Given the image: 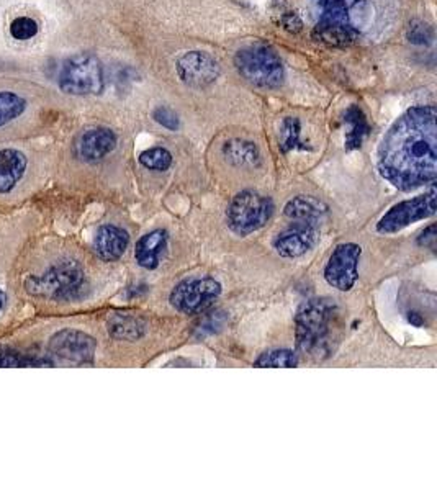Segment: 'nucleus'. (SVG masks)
Instances as JSON below:
<instances>
[{
    "mask_svg": "<svg viewBox=\"0 0 437 491\" xmlns=\"http://www.w3.org/2000/svg\"><path fill=\"white\" fill-rule=\"evenodd\" d=\"M282 25H283L285 29H288V32H292V33L302 32V27H303L302 20L298 18V15L292 13V12L282 15Z\"/></svg>",
    "mask_w": 437,
    "mask_h": 491,
    "instance_id": "obj_31",
    "label": "nucleus"
},
{
    "mask_svg": "<svg viewBox=\"0 0 437 491\" xmlns=\"http://www.w3.org/2000/svg\"><path fill=\"white\" fill-rule=\"evenodd\" d=\"M436 239H437L436 224H429L424 231H422L419 238H417V244L424 246V248H429V249L434 250L436 249Z\"/></svg>",
    "mask_w": 437,
    "mask_h": 491,
    "instance_id": "obj_30",
    "label": "nucleus"
},
{
    "mask_svg": "<svg viewBox=\"0 0 437 491\" xmlns=\"http://www.w3.org/2000/svg\"><path fill=\"white\" fill-rule=\"evenodd\" d=\"M223 154L226 161L236 167H259L260 152L253 141L229 140L224 142Z\"/></svg>",
    "mask_w": 437,
    "mask_h": 491,
    "instance_id": "obj_20",
    "label": "nucleus"
},
{
    "mask_svg": "<svg viewBox=\"0 0 437 491\" xmlns=\"http://www.w3.org/2000/svg\"><path fill=\"white\" fill-rule=\"evenodd\" d=\"M29 293L56 302H74L82 298L87 290V277L76 260H61L43 274L32 275L25 283Z\"/></svg>",
    "mask_w": 437,
    "mask_h": 491,
    "instance_id": "obj_4",
    "label": "nucleus"
},
{
    "mask_svg": "<svg viewBox=\"0 0 437 491\" xmlns=\"http://www.w3.org/2000/svg\"><path fill=\"white\" fill-rule=\"evenodd\" d=\"M27 100L13 92H0V128L8 125L27 110Z\"/></svg>",
    "mask_w": 437,
    "mask_h": 491,
    "instance_id": "obj_23",
    "label": "nucleus"
},
{
    "mask_svg": "<svg viewBox=\"0 0 437 491\" xmlns=\"http://www.w3.org/2000/svg\"><path fill=\"white\" fill-rule=\"evenodd\" d=\"M146 323L135 314L116 313L108 319V334L118 341H137L146 336Z\"/></svg>",
    "mask_w": 437,
    "mask_h": 491,
    "instance_id": "obj_19",
    "label": "nucleus"
},
{
    "mask_svg": "<svg viewBox=\"0 0 437 491\" xmlns=\"http://www.w3.org/2000/svg\"><path fill=\"white\" fill-rule=\"evenodd\" d=\"M234 66L246 81L257 87H278L283 82V66L277 53L264 44H253L236 53Z\"/></svg>",
    "mask_w": 437,
    "mask_h": 491,
    "instance_id": "obj_6",
    "label": "nucleus"
},
{
    "mask_svg": "<svg viewBox=\"0 0 437 491\" xmlns=\"http://www.w3.org/2000/svg\"><path fill=\"white\" fill-rule=\"evenodd\" d=\"M437 191L434 187L426 194L417 195L415 199L403 200L393 205L385 215L378 220L377 231L380 234H395L398 231L408 228L417 221L427 220L436 215Z\"/></svg>",
    "mask_w": 437,
    "mask_h": 491,
    "instance_id": "obj_9",
    "label": "nucleus"
},
{
    "mask_svg": "<svg viewBox=\"0 0 437 491\" xmlns=\"http://www.w3.org/2000/svg\"><path fill=\"white\" fill-rule=\"evenodd\" d=\"M344 120L351 125V130H349L346 136V149H358V147L362 146L363 140H365V136L368 135V130H370L367 118L361 108L357 105H352L347 108Z\"/></svg>",
    "mask_w": 437,
    "mask_h": 491,
    "instance_id": "obj_21",
    "label": "nucleus"
},
{
    "mask_svg": "<svg viewBox=\"0 0 437 491\" xmlns=\"http://www.w3.org/2000/svg\"><path fill=\"white\" fill-rule=\"evenodd\" d=\"M378 172L401 191L434 184L437 177V110L434 105L406 110L383 136Z\"/></svg>",
    "mask_w": 437,
    "mask_h": 491,
    "instance_id": "obj_1",
    "label": "nucleus"
},
{
    "mask_svg": "<svg viewBox=\"0 0 437 491\" xmlns=\"http://www.w3.org/2000/svg\"><path fill=\"white\" fill-rule=\"evenodd\" d=\"M28 159L22 151L0 149V195H7L13 191L27 174Z\"/></svg>",
    "mask_w": 437,
    "mask_h": 491,
    "instance_id": "obj_17",
    "label": "nucleus"
},
{
    "mask_svg": "<svg viewBox=\"0 0 437 491\" xmlns=\"http://www.w3.org/2000/svg\"><path fill=\"white\" fill-rule=\"evenodd\" d=\"M319 224L302 223V221H292L288 228L275 236L272 246L280 257L297 259L309 253L321 238Z\"/></svg>",
    "mask_w": 437,
    "mask_h": 491,
    "instance_id": "obj_12",
    "label": "nucleus"
},
{
    "mask_svg": "<svg viewBox=\"0 0 437 491\" xmlns=\"http://www.w3.org/2000/svg\"><path fill=\"white\" fill-rule=\"evenodd\" d=\"M116 135L110 128H92L83 131L76 142V156L83 162H97L116 147Z\"/></svg>",
    "mask_w": 437,
    "mask_h": 491,
    "instance_id": "obj_14",
    "label": "nucleus"
},
{
    "mask_svg": "<svg viewBox=\"0 0 437 491\" xmlns=\"http://www.w3.org/2000/svg\"><path fill=\"white\" fill-rule=\"evenodd\" d=\"M298 365V356L292 349H270L260 354L254 361V367L259 368H292Z\"/></svg>",
    "mask_w": 437,
    "mask_h": 491,
    "instance_id": "obj_22",
    "label": "nucleus"
},
{
    "mask_svg": "<svg viewBox=\"0 0 437 491\" xmlns=\"http://www.w3.org/2000/svg\"><path fill=\"white\" fill-rule=\"evenodd\" d=\"M406 36L412 44H429L432 43L434 33H432V28L427 23L421 22V20H412L410 27H408Z\"/></svg>",
    "mask_w": 437,
    "mask_h": 491,
    "instance_id": "obj_28",
    "label": "nucleus"
},
{
    "mask_svg": "<svg viewBox=\"0 0 437 491\" xmlns=\"http://www.w3.org/2000/svg\"><path fill=\"white\" fill-rule=\"evenodd\" d=\"M140 164L149 170L164 172L172 166V154L166 147H149L140 154Z\"/></svg>",
    "mask_w": 437,
    "mask_h": 491,
    "instance_id": "obj_24",
    "label": "nucleus"
},
{
    "mask_svg": "<svg viewBox=\"0 0 437 491\" xmlns=\"http://www.w3.org/2000/svg\"><path fill=\"white\" fill-rule=\"evenodd\" d=\"M280 147L283 152L292 149H307V146L300 141V121L298 118L288 116L282 123V131H280Z\"/></svg>",
    "mask_w": 437,
    "mask_h": 491,
    "instance_id": "obj_25",
    "label": "nucleus"
},
{
    "mask_svg": "<svg viewBox=\"0 0 437 491\" xmlns=\"http://www.w3.org/2000/svg\"><path fill=\"white\" fill-rule=\"evenodd\" d=\"M274 215L269 196L255 190H243L233 196L226 208V224L238 236H249L262 229Z\"/></svg>",
    "mask_w": 437,
    "mask_h": 491,
    "instance_id": "obj_5",
    "label": "nucleus"
},
{
    "mask_svg": "<svg viewBox=\"0 0 437 491\" xmlns=\"http://www.w3.org/2000/svg\"><path fill=\"white\" fill-rule=\"evenodd\" d=\"M337 307L329 298H311L295 314V339L302 354L319 356L326 352L331 324Z\"/></svg>",
    "mask_w": 437,
    "mask_h": 491,
    "instance_id": "obj_3",
    "label": "nucleus"
},
{
    "mask_svg": "<svg viewBox=\"0 0 437 491\" xmlns=\"http://www.w3.org/2000/svg\"><path fill=\"white\" fill-rule=\"evenodd\" d=\"M177 74L180 81L190 87H206L220 76V64L213 56L203 51H189L177 59Z\"/></svg>",
    "mask_w": 437,
    "mask_h": 491,
    "instance_id": "obj_13",
    "label": "nucleus"
},
{
    "mask_svg": "<svg viewBox=\"0 0 437 491\" xmlns=\"http://www.w3.org/2000/svg\"><path fill=\"white\" fill-rule=\"evenodd\" d=\"M362 248L356 243L337 244L324 265V280L339 292H349L358 278Z\"/></svg>",
    "mask_w": 437,
    "mask_h": 491,
    "instance_id": "obj_10",
    "label": "nucleus"
},
{
    "mask_svg": "<svg viewBox=\"0 0 437 491\" xmlns=\"http://www.w3.org/2000/svg\"><path fill=\"white\" fill-rule=\"evenodd\" d=\"M169 243V234L166 229H152L137 239L135 248V259L140 267L146 270H154L159 267L162 255H164Z\"/></svg>",
    "mask_w": 437,
    "mask_h": 491,
    "instance_id": "obj_16",
    "label": "nucleus"
},
{
    "mask_svg": "<svg viewBox=\"0 0 437 491\" xmlns=\"http://www.w3.org/2000/svg\"><path fill=\"white\" fill-rule=\"evenodd\" d=\"M51 361L46 358H34L22 356L18 352L12 351H0V367H38V365H51Z\"/></svg>",
    "mask_w": 437,
    "mask_h": 491,
    "instance_id": "obj_26",
    "label": "nucleus"
},
{
    "mask_svg": "<svg viewBox=\"0 0 437 491\" xmlns=\"http://www.w3.org/2000/svg\"><path fill=\"white\" fill-rule=\"evenodd\" d=\"M319 20L313 38L329 46H347L361 34L367 18V0H318Z\"/></svg>",
    "mask_w": 437,
    "mask_h": 491,
    "instance_id": "obj_2",
    "label": "nucleus"
},
{
    "mask_svg": "<svg viewBox=\"0 0 437 491\" xmlns=\"http://www.w3.org/2000/svg\"><path fill=\"white\" fill-rule=\"evenodd\" d=\"M59 88L69 95H97L103 90L102 62L88 53L69 58L59 74Z\"/></svg>",
    "mask_w": 437,
    "mask_h": 491,
    "instance_id": "obj_7",
    "label": "nucleus"
},
{
    "mask_svg": "<svg viewBox=\"0 0 437 491\" xmlns=\"http://www.w3.org/2000/svg\"><path fill=\"white\" fill-rule=\"evenodd\" d=\"M328 213V205L309 195L295 196L283 208V215L290 221H302V223L321 224V221L326 218Z\"/></svg>",
    "mask_w": 437,
    "mask_h": 491,
    "instance_id": "obj_18",
    "label": "nucleus"
},
{
    "mask_svg": "<svg viewBox=\"0 0 437 491\" xmlns=\"http://www.w3.org/2000/svg\"><path fill=\"white\" fill-rule=\"evenodd\" d=\"M221 283L210 275L189 277L172 288L169 303L182 314H196L211 307L221 295Z\"/></svg>",
    "mask_w": 437,
    "mask_h": 491,
    "instance_id": "obj_8",
    "label": "nucleus"
},
{
    "mask_svg": "<svg viewBox=\"0 0 437 491\" xmlns=\"http://www.w3.org/2000/svg\"><path fill=\"white\" fill-rule=\"evenodd\" d=\"M49 351L59 361L77 363H92L95 357L97 342L87 332L77 331V329H62L54 334L49 341Z\"/></svg>",
    "mask_w": 437,
    "mask_h": 491,
    "instance_id": "obj_11",
    "label": "nucleus"
},
{
    "mask_svg": "<svg viewBox=\"0 0 437 491\" xmlns=\"http://www.w3.org/2000/svg\"><path fill=\"white\" fill-rule=\"evenodd\" d=\"M128 244H130V234L126 229L116 224H102L97 229L95 238H93V250L95 254L105 262L118 260L126 253Z\"/></svg>",
    "mask_w": 437,
    "mask_h": 491,
    "instance_id": "obj_15",
    "label": "nucleus"
},
{
    "mask_svg": "<svg viewBox=\"0 0 437 491\" xmlns=\"http://www.w3.org/2000/svg\"><path fill=\"white\" fill-rule=\"evenodd\" d=\"M5 302H7V297H5V293L0 290V311H2L5 307Z\"/></svg>",
    "mask_w": 437,
    "mask_h": 491,
    "instance_id": "obj_32",
    "label": "nucleus"
},
{
    "mask_svg": "<svg viewBox=\"0 0 437 491\" xmlns=\"http://www.w3.org/2000/svg\"><path fill=\"white\" fill-rule=\"evenodd\" d=\"M10 33L15 39L25 41V39L33 38L38 33V23L29 17H18L10 25Z\"/></svg>",
    "mask_w": 437,
    "mask_h": 491,
    "instance_id": "obj_27",
    "label": "nucleus"
},
{
    "mask_svg": "<svg viewBox=\"0 0 437 491\" xmlns=\"http://www.w3.org/2000/svg\"><path fill=\"white\" fill-rule=\"evenodd\" d=\"M152 118H154V120L159 123V125L167 128V130L174 131V130H179V126H180V121H179V116H177V113L167 107H157L154 113H152Z\"/></svg>",
    "mask_w": 437,
    "mask_h": 491,
    "instance_id": "obj_29",
    "label": "nucleus"
}]
</instances>
